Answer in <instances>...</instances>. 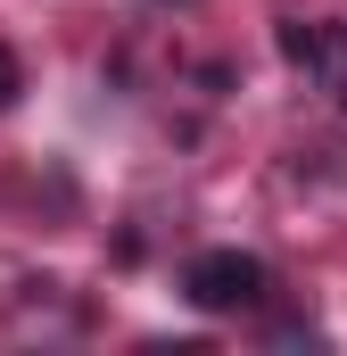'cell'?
Segmentation results:
<instances>
[{
	"label": "cell",
	"mask_w": 347,
	"mask_h": 356,
	"mask_svg": "<svg viewBox=\"0 0 347 356\" xmlns=\"http://www.w3.org/2000/svg\"><path fill=\"white\" fill-rule=\"evenodd\" d=\"M17 91H25V75H17V50H8V42H0V108H8V99H17Z\"/></svg>",
	"instance_id": "3"
},
{
	"label": "cell",
	"mask_w": 347,
	"mask_h": 356,
	"mask_svg": "<svg viewBox=\"0 0 347 356\" xmlns=\"http://www.w3.org/2000/svg\"><path fill=\"white\" fill-rule=\"evenodd\" d=\"M182 290H190V307H207V315H240V307H264L273 273H264V257H248V249H207V257H190Z\"/></svg>",
	"instance_id": "1"
},
{
	"label": "cell",
	"mask_w": 347,
	"mask_h": 356,
	"mask_svg": "<svg viewBox=\"0 0 347 356\" xmlns=\"http://www.w3.org/2000/svg\"><path fill=\"white\" fill-rule=\"evenodd\" d=\"M306 75L331 91V108H347V25H314V58H306Z\"/></svg>",
	"instance_id": "2"
}]
</instances>
